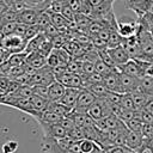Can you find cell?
<instances>
[{"mask_svg":"<svg viewBox=\"0 0 153 153\" xmlns=\"http://www.w3.org/2000/svg\"><path fill=\"white\" fill-rule=\"evenodd\" d=\"M128 147L126 146H118V145H112L106 149V153H126Z\"/></svg>","mask_w":153,"mask_h":153,"instance_id":"40","label":"cell"},{"mask_svg":"<svg viewBox=\"0 0 153 153\" xmlns=\"http://www.w3.org/2000/svg\"><path fill=\"white\" fill-rule=\"evenodd\" d=\"M17 151V142L16 141H7L6 143H4L1 152L2 153H13Z\"/></svg>","mask_w":153,"mask_h":153,"instance_id":"38","label":"cell"},{"mask_svg":"<svg viewBox=\"0 0 153 153\" xmlns=\"http://www.w3.org/2000/svg\"><path fill=\"white\" fill-rule=\"evenodd\" d=\"M51 42H53V45H54L55 49H57V48H63L65 43L67 42V36H66L65 32H60V33H57L55 37L51 38Z\"/></svg>","mask_w":153,"mask_h":153,"instance_id":"30","label":"cell"},{"mask_svg":"<svg viewBox=\"0 0 153 153\" xmlns=\"http://www.w3.org/2000/svg\"><path fill=\"white\" fill-rule=\"evenodd\" d=\"M148 94H151V96H152V97H153V91H152V92H149V93H148Z\"/></svg>","mask_w":153,"mask_h":153,"instance_id":"51","label":"cell"},{"mask_svg":"<svg viewBox=\"0 0 153 153\" xmlns=\"http://www.w3.org/2000/svg\"><path fill=\"white\" fill-rule=\"evenodd\" d=\"M39 12L31 7H23L18 12V23L25 24V25H35L37 23Z\"/></svg>","mask_w":153,"mask_h":153,"instance_id":"8","label":"cell"},{"mask_svg":"<svg viewBox=\"0 0 153 153\" xmlns=\"http://www.w3.org/2000/svg\"><path fill=\"white\" fill-rule=\"evenodd\" d=\"M66 88L67 87L62 82L55 80L53 84L49 85V100H51V102H60L62 99L65 92H66Z\"/></svg>","mask_w":153,"mask_h":153,"instance_id":"15","label":"cell"},{"mask_svg":"<svg viewBox=\"0 0 153 153\" xmlns=\"http://www.w3.org/2000/svg\"><path fill=\"white\" fill-rule=\"evenodd\" d=\"M120 67H121L122 72H124V73H127L131 76H135V78L140 79L145 75V72L142 71V68H141V66H140V63L136 59H130L127 63H124Z\"/></svg>","mask_w":153,"mask_h":153,"instance_id":"11","label":"cell"},{"mask_svg":"<svg viewBox=\"0 0 153 153\" xmlns=\"http://www.w3.org/2000/svg\"><path fill=\"white\" fill-rule=\"evenodd\" d=\"M32 92L36 96H39L42 98H45L49 100V86L45 85H33L32 86Z\"/></svg>","mask_w":153,"mask_h":153,"instance_id":"27","label":"cell"},{"mask_svg":"<svg viewBox=\"0 0 153 153\" xmlns=\"http://www.w3.org/2000/svg\"><path fill=\"white\" fill-rule=\"evenodd\" d=\"M26 44H27V41L23 36H19L17 33L6 35L2 38V41L0 42V47L2 49H5L6 51H8L10 54L24 51Z\"/></svg>","mask_w":153,"mask_h":153,"instance_id":"1","label":"cell"},{"mask_svg":"<svg viewBox=\"0 0 153 153\" xmlns=\"http://www.w3.org/2000/svg\"><path fill=\"white\" fill-rule=\"evenodd\" d=\"M140 30V23L139 20H133L130 18L123 17L120 20H117V31L122 37H130L137 35Z\"/></svg>","mask_w":153,"mask_h":153,"instance_id":"3","label":"cell"},{"mask_svg":"<svg viewBox=\"0 0 153 153\" xmlns=\"http://www.w3.org/2000/svg\"><path fill=\"white\" fill-rule=\"evenodd\" d=\"M120 105L124 109H129V110H135V105H134V100H133V94L130 92L127 93H122L121 96V100H120Z\"/></svg>","mask_w":153,"mask_h":153,"instance_id":"23","label":"cell"},{"mask_svg":"<svg viewBox=\"0 0 153 153\" xmlns=\"http://www.w3.org/2000/svg\"><path fill=\"white\" fill-rule=\"evenodd\" d=\"M137 153H153V148L151 147V146H148L147 145V142H146V139H145V142H143V145L136 151Z\"/></svg>","mask_w":153,"mask_h":153,"instance_id":"41","label":"cell"},{"mask_svg":"<svg viewBox=\"0 0 153 153\" xmlns=\"http://www.w3.org/2000/svg\"><path fill=\"white\" fill-rule=\"evenodd\" d=\"M59 65H61L60 59H59L57 53L55 51V49H53V51H51V53L48 55V57H47V66L54 68V67H56V66H59Z\"/></svg>","mask_w":153,"mask_h":153,"instance_id":"33","label":"cell"},{"mask_svg":"<svg viewBox=\"0 0 153 153\" xmlns=\"http://www.w3.org/2000/svg\"><path fill=\"white\" fill-rule=\"evenodd\" d=\"M42 32H43L48 38H53V37H55L57 33H60L61 31H60V30H59V29H57V27L51 23V24H49V25H48V26H47Z\"/></svg>","mask_w":153,"mask_h":153,"instance_id":"36","label":"cell"},{"mask_svg":"<svg viewBox=\"0 0 153 153\" xmlns=\"http://www.w3.org/2000/svg\"><path fill=\"white\" fill-rule=\"evenodd\" d=\"M43 129L44 137L50 139H62L67 136L68 131L61 123H45V122H38Z\"/></svg>","mask_w":153,"mask_h":153,"instance_id":"4","label":"cell"},{"mask_svg":"<svg viewBox=\"0 0 153 153\" xmlns=\"http://www.w3.org/2000/svg\"><path fill=\"white\" fill-rule=\"evenodd\" d=\"M141 1H143V0H124V2H126V7L129 8V10H130L133 6L140 4Z\"/></svg>","mask_w":153,"mask_h":153,"instance_id":"43","label":"cell"},{"mask_svg":"<svg viewBox=\"0 0 153 153\" xmlns=\"http://www.w3.org/2000/svg\"><path fill=\"white\" fill-rule=\"evenodd\" d=\"M146 142H147V145H148V146H151V147L153 148V136H152L151 139H147V140H146Z\"/></svg>","mask_w":153,"mask_h":153,"instance_id":"46","label":"cell"},{"mask_svg":"<svg viewBox=\"0 0 153 153\" xmlns=\"http://www.w3.org/2000/svg\"><path fill=\"white\" fill-rule=\"evenodd\" d=\"M145 142V137L141 133L134 131V130H128L127 134V139H126V147L133 149V151H137Z\"/></svg>","mask_w":153,"mask_h":153,"instance_id":"13","label":"cell"},{"mask_svg":"<svg viewBox=\"0 0 153 153\" xmlns=\"http://www.w3.org/2000/svg\"><path fill=\"white\" fill-rule=\"evenodd\" d=\"M67 135H68L69 137H72L73 140H75V141H81V140L86 139L82 127H78V126H75L73 129H71Z\"/></svg>","mask_w":153,"mask_h":153,"instance_id":"28","label":"cell"},{"mask_svg":"<svg viewBox=\"0 0 153 153\" xmlns=\"http://www.w3.org/2000/svg\"><path fill=\"white\" fill-rule=\"evenodd\" d=\"M45 38H47V36H45L43 32H39L38 35H36L35 37H32L31 39L27 41V44H26L24 51H26L27 54H30V53H32V51L38 50L39 47H41V44L44 42Z\"/></svg>","mask_w":153,"mask_h":153,"instance_id":"16","label":"cell"},{"mask_svg":"<svg viewBox=\"0 0 153 153\" xmlns=\"http://www.w3.org/2000/svg\"><path fill=\"white\" fill-rule=\"evenodd\" d=\"M122 47L126 49V51L128 53V55L130 56V59H140L141 55H142L137 35L130 36V37H123Z\"/></svg>","mask_w":153,"mask_h":153,"instance_id":"6","label":"cell"},{"mask_svg":"<svg viewBox=\"0 0 153 153\" xmlns=\"http://www.w3.org/2000/svg\"><path fill=\"white\" fill-rule=\"evenodd\" d=\"M88 91H91L97 98H103L106 96V93L109 92V90L106 88V86L104 85V82H98V84H91L87 87Z\"/></svg>","mask_w":153,"mask_h":153,"instance_id":"19","label":"cell"},{"mask_svg":"<svg viewBox=\"0 0 153 153\" xmlns=\"http://www.w3.org/2000/svg\"><path fill=\"white\" fill-rule=\"evenodd\" d=\"M146 75H149V76H153V63H151L146 71Z\"/></svg>","mask_w":153,"mask_h":153,"instance_id":"45","label":"cell"},{"mask_svg":"<svg viewBox=\"0 0 153 153\" xmlns=\"http://www.w3.org/2000/svg\"><path fill=\"white\" fill-rule=\"evenodd\" d=\"M10 8H11V6L7 2H5L4 0H0V17H2Z\"/></svg>","mask_w":153,"mask_h":153,"instance_id":"42","label":"cell"},{"mask_svg":"<svg viewBox=\"0 0 153 153\" xmlns=\"http://www.w3.org/2000/svg\"><path fill=\"white\" fill-rule=\"evenodd\" d=\"M97 100V97L91 92L88 91L87 88H81L80 93H79V97H78V100H76V105L75 108L73 109L74 111H79V112H86L87 114V110L88 108Z\"/></svg>","mask_w":153,"mask_h":153,"instance_id":"5","label":"cell"},{"mask_svg":"<svg viewBox=\"0 0 153 153\" xmlns=\"http://www.w3.org/2000/svg\"><path fill=\"white\" fill-rule=\"evenodd\" d=\"M152 114H153V111H152Z\"/></svg>","mask_w":153,"mask_h":153,"instance_id":"52","label":"cell"},{"mask_svg":"<svg viewBox=\"0 0 153 153\" xmlns=\"http://www.w3.org/2000/svg\"><path fill=\"white\" fill-rule=\"evenodd\" d=\"M26 57H27V53L26 51H20V53H14L11 54L8 57V62L11 63V66L13 67H19L23 66L26 62Z\"/></svg>","mask_w":153,"mask_h":153,"instance_id":"18","label":"cell"},{"mask_svg":"<svg viewBox=\"0 0 153 153\" xmlns=\"http://www.w3.org/2000/svg\"><path fill=\"white\" fill-rule=\"evenodd\" d=\"M149 12H151V13L153 14V6H152V8H151V11H149Z\"/></svg>","mask_w":153,"mask_h":153,"instance_id":"50","label":"cell"},{"mask_svg":"<svg viewBox=\"0 0 153 153\" xmlns=\"http://www.w3.org/2000/svg\"><path fill=\"white\" fill-rule=\"evenodd\" d=\"M4 1H5V2H7V4H8L11 7L13 6V0H4Z\"/></svg>","mask_w":153,"mask_h":153,"instance_id":"47","label":"cell"},{"mask_svg":"<svg viewBox=\"0 0 153 153\" xmlns=\"http://www.w3.org/2000/svg\"><path fill=\"white\" fill-rule=\"evenodd\" d=\"M140 91L149 93L153 91V76L143 75L140 78Z\"/></svg>","mask_w":153,"mask_h":153,"instance_id":"22","label":"cell"},{"mask_svg":"<svg viewBox=\"0 0 153 153\" xmlns=\"http://www.w3.org/2000/svg\"><path fill=\"white\" fill-rule=\"evenodd\" d=\"M124 123L128 127V129H130V130H134V131H137V133H141L142 131L143 122L140 118H137V117H134V118H131V120H129V121H127Z\"/></svg>","mask_w":153,"mask_h":153,"instance_id":"25","label":"cell"},{"mask_svg":"<svg viewBox=\"0 0 153 153\" xmlns=\"http://www.w3.org/2000/svg\"><path fill=\"white\" fill-rule=\"evenodd\" d=\"M133 94V100H134V105H135V110L139 111V110H142L147 99H148V93L146 92H142V91H135V92H131Z\"/></svg>","mask_w":153,"mask_h":153,"instance_id":"17","label":"cell"},{"mask_svg":"<svg viewBox=\"0 0 153 153\" xmlns=\"http://www.w3.org/2000/svg\"><path fill=\"white\" fill-rule=\"evenodd\" d=\"M51 1H53V0H51Z\"/></svg>","mask_w":153,"mask_h":153,"instance_id":"53","label":"cell"},{"mask_svg":"<svg viewBox=\"0 0 153 153\" xmlns=\"http://www.w3.org/2000/svg\"><path fill=\"white\" fill-rule=\"evenodd\" d=\"M84 1H85L86 4H88L92 8H94V7H97V6H98L103 0H84Z\"/></svg>","mask_w":153,"mask_h":153,"instance_id":"44","label":"cell"},{"mask_svg":"<svg viewBox=\"0 0 153 153\" xmlns=\"http://www.w3.org/2000/svg\"><path fill=\"white\" fill-rule=\"evenodd\" d=\"M56 80L62 82L66 87L82 88V78H81V75L76 74V73H72L69 71L66 74H63L62 76H60L59 79H56Z\"/></svg>","mask_w":153,"mask_h":153,"instance_id":"9","label":"cell"},{"mask_svg":"<svg viewBox=\"0 0 153 153\" xmlns=\"http://www.w3.org/2000/svg\"><path fill=\"white\" fill-rule=\"evenodd\" d=\"M122 41H123V37L120 35L117 29H112L110 32L109 39H108V48L111 49V48L120 47V45H122Z\"/></svg>","mask_w":153,"mask_h":153,"instance_id":"20","label":"cell"},{"mask_svg":"<svg viewBox=\"0 0 153 153\" xmlns=\"http://www.w3.org/2000/svg\"><path fill=\"white\" fill-rule=\"evenodd\" d=\"M81 88H75V87H67L66 88V92L62 97V99L60 100V103H62L65 106L69 108L71 110H73L76 105V100H78V97H79V93H80Z\"/></svg>","mask_w":153,"mask_h":153,"instance_id":"12","label":"cell"},{"mask_svg":"<svg viewBox=\"0 0 153 153\" xmlns=\"http://www.w3.org/2000/svg\"><path fill=\"white\" fill-rule=\"evenodd\" d=\"M96 71V67H94V62L90 61V60H82V68H81V73L82 75H88L91 73H93Z\"/></svg>","mask_w":153,"mask_h":153,"instance_id":"32","label":"cell"},{"mask_svg":"<svg viewBox=\"0 0 153 153\" xmlns=\"http://www.w3.org/2000/svg\"><path fill=\"white\" fill-rule=\"evenodd\" d=\"M61 14H62L68 22H71V23H75V12H74V10L71 7L69 4L66 5V7L63 8V11H62Z\"/></svg>","mask_w":153,"mask_h":153,"instance_id":"34","label":"cell"},{"mask_svg":"<svg viewBox=\"0 0 153 153\" xmlns=\"http://www.w3.org/2000/svg\"><path fill=\"white\" fill-rule=\"evenodd\" d=\"M47 57H48V55L45 53H43L42 50L38 49L36 51H32V53L27 54L26 62L30 63L33 68L39 69V68L47 66Z\"/></svg>","mask_w":153,"mask_h":153,"instance_id":"10","label":"cell"},{"mask_svg":"<svg viewBox=\"0 0 153 153\" xmlns=\"http://www.w3.org/2000/svg\"><path fill=\"white\" fill-rule=\"evenodd\" d=\"M120 85L122 93H127V92L131 93L135 91H140V79L131 76L124 72L120 73Z\"/></svg>","mask_w":153,"mask_h":153,"instance_id":"7","label":"cell"},{"mask_svg":"<svg viewBox=\"0 0 153 153\" xmlns=\"http://www.w3.org/2000/svg\"><path fill=\"white\" fill-rule=\"evenodd\" d=\"M2 25H4V22H2V18L0 17V30H1V27H2Z\"/></svg>","mask_w":153,"mask_h":153,"instance_id":"49","label":"cell"},{"mask_svg":"<svg viewBox=\"0 0 153 153\" xmlns=\"http://www.w3.org/2000/svg\"><path fill=\"white\" fill-rule=\"evenodd\" d=\"M67 4H68V0H53L49 11L56 12V13H62V11Z\"/></svg>","mask_w":153,"mask_h":153,"instance_id":"29","label":"cell"},{"mask_svg":"<svg viewBox=\"0 0 153 153\" xmlns=\"http://www.w3.org/2000/svg\"><path fill=\"white\" fill-rule=\"evenodd\" d=\"M142 135L143 137L147 140V139H151L153 136V124L152 123H143V127H142Z\"/></svg>","mask_w":153,"mask_h":153,"instance_id":"39","label":"cell"},{"mask_svg":"<svg viewBox=\"0 0 153 153\" xmlns=\"http://www.w3.org/2000/svg\"><path fill=\"white\" fill-rule=\"evenodd\" d=\"M94 67H96V72L100 73L103 76H106V75L111 72V68H112V67L108 66L102 59H98V60L94 62Z\"/></svg>","mask_w":153,"mask_h":153,"instance_id":"26","label":"cell"},{"mask_svg":"<svg viewBox=\"0 0 153 153\" xmlns=\"http://www.w3.org/2000/svg\"><path fill=\"white\" fill-rule=\"evenodd\" d=\"M55 75L53 74V69L49 66H44L39 69H37L32 75H31V80H30V85H45L49 86L50 84H53L55 81Z\"/></svg>","mask_w":153,"mask_h":153,"instance_id":"2","label":"cell"},{"mask_svg":"<svg viewBox=\"0 0 153 153\" xmlns=\"http://www.w3.org/2000/svg\"><path fill=\"white\" fill-rule=\"evenodd\" d=\"M29 99H30V102L32 103L33 108H35V109H36L38 112H41V111L45 110L47 104H48V102H49L48 99L42 98V97H39V96H36V94L30 96V97H29Z\"/></svg>","mask_w":153,"mask_h":153,"instance_id":"21","label":"cell"},{"mask_svg":"<svg viewBox=\"0 0 153 153\" xmlns=\"http://www.w3.org/2000/svg\"><path fill=\"white\" fill-rule=\"evenodd\" d=\"M53 69V74L55 75V79H59L60 76H62L63 74H66L68 72V68H67V65H59Z\"/></svg>","mask_w":153,"mask_h":153,"instance_id":"37","label":"cell"},{"mask_svg":"<svg viewBox=\"0 0 153 153\" xmlns=\"http://www.w3.org/2000/svg\"><path fill=\"white\" fill-rule=\"evenodd\" d=\"M126 153H137V152H136V151H133V149H130V148H128Z\"/></svg>","mask_w":153,"mask_h":153,"instance_id":"48","label":"cell"},{"mask_svg":"<svg viewBox=\"0 0 153 153\" xmlns=\"http://www.w3.org/2000/svg\"><path fill=\"white\" fill-rule=\"evenodd\" d=\"M109 53H110L112 60L115 61L116 66H122L130 60V56L128 55V53L126 51V49L122 45L116 47V48H111V49L109 48Z\"/></svg>","mask_w":153,"mask_h":153,"instance_id":"14","label":"cell"},{"mask_svg":"<svg viewBox=\"0 0 153 153\" xmlns=\"http://www.w3.org/2000/svg\"><path fill=\"white\" fill-rule=\"evenodd\" d=\"M4 23H10V22H18V11H16L13 7H11L2 17Z\"/></svg>","mask_w":153,"mask_h":153,"instance_id":"31","label":"cell"},{"mask_svg":"<svg viewBox=\"0 0 153 153\" xmlns=\"http://www.w3.org/2000/svg\"><path fill=\"white\" fill-rule=\"evenodd\" d=\"M18 26V22H10V23H4L2 27H1V31L2 33L6 36V35H11V33H14L16 29Z\"/></svg>","mask_w":153,"mask_h":153,"instance_id":"35","label":"cell"},{"mask_svg":"<svg viewBox=\"0 0 153 153\" xmlns=\"http://www.w3.org/2000/svg\"><path fill=\"white\" fill-rule=\"evenodd\" d=\"M41 30L43 31L49 24H51V19H50V14L48 13V11H44V12H39L38 14V18H37V23H36Z\"/></svg>","mask_w":153,"mask_h":153,"instance_id":"24","label":"cell"}]
</instances>
